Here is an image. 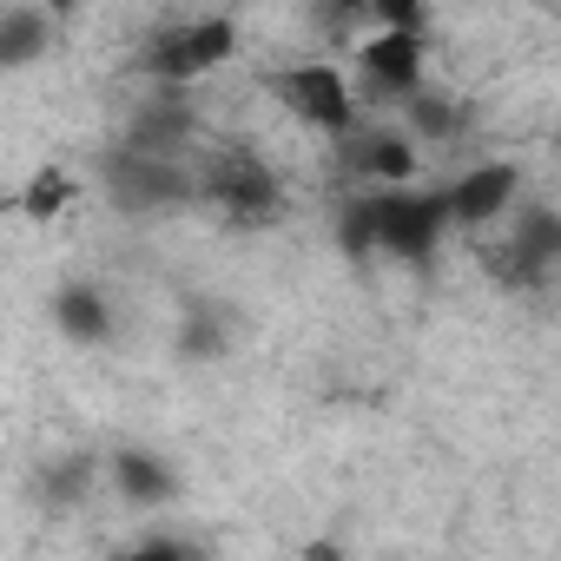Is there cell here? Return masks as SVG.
I'll return each instance as SVG.
<instances>
[{
	"label": "cell",
	"mask_w": 561,
	"mask_h": 561,
	"mask_svg": "<svg viewBox=\"0 0 561 561\" xmlns=\"http://www.w3.org/2000/svg\"><path fill=\"white\" fill-rule=\"evenodd\" d=\"M238 54V27L225 14H205V21H179V27H159L139 54V67L159 80V87H185V80H205L211 67H225Z\"/></svg>",
	"instance_id": "6da1fadb"
},
{
	"label": "cell",
	"mask_w": 561,
	"mask_h": 561,
	"mask_svg": "<svg viewBox=\"0 0 561 561\" xmlns=\"http://www.w3.org/2000/svg\"><path fill=\"white\" fill-rule=\"evenodd\" d=\"M377 198V251L403 257V264H423L436 244H443V225L449 218V192H410V185H370Z\"/></svg>",
	"instance_id": "7a4b0ae2"
},
{
	"label": "cell",
	"mask_w": 561,
	"mask_h": 561,
	"mask_svg": "<svg viewBox=\"0 0 561 561\" xmlns=\"http://www.w3.org/2000/svg\"><path fill=\"white\" fill-rule=\"evenodd\" d=\"M198 192L225 211V218H238V225H264V218H277V205H285V185H277V172L257 159V152H211V165L198 172Z\"/></svg>",
	"instance_id": "3957f363"
},
{
	"label": "cell",
	"mask_w": 561,
	"mask_h": 561,
	"mask_svg": "<svg viewBox=\"0 0 561 561\" xmlns=\"http://www.w3.org/2000/svg\"><path fill=\"white\" fill-rule=\"evenodd\" d=\"M100 179H106V198H113L119 211H165V205H179V198L192 192V179H185L172 159H159L152 146H139V139L113 146V152L100 159Z\"/></svg>",
	"instance_id": "277c9868"
},
{
	"label": "cell",
	"mask_w": 561,
	"mask_h": 561,
	"mask_svg": "<svg viewBox=\"0 0 561 561\" xmlns=\"http://www.w3.org/2000/svg\"><path fill=\"white\" fill-rule=\"evenodd\" d=\"M277 100H285L311 133H331V139H351L357 133V93L337 67L324 60H305V67H285L277 73Z\"/></svg>",
	"instance_id": "5b68a950"
},
{
	"label": "cell",
	"mask_w": 561,
	"mask_h": 561,
	"mask_svg": "<svg viewBox=\"0 0 561 561\" xmlns=\"http://www.w3.org/2000/svg\"><path fill=\"white\" fill-rule=\"evenodd\" d=\"M423 60H430V34H423V27H377V34L357 47V73H364V87L383 93V100L423 93Z\"/></svg>",
	"instance_id": "8992f818"
},
{
	"label": "cell",
	"mask_w": 561,
	"mask_h": 561,
	"mask_svg": "<svg viewBox=\"0 0 561 561\" xmlns=\"http://www.w3.org/2000/svg\"><path fill=\"white\" fill-rule=\"evenodd\" d=\"M554 264H561V211L528 205V211L515 218V231L502 238L495 271H502V285H541Z\"/></svg>",
	"instance_id": "52a82bcc"
},
{
	"label": "cell",
	"mask_w": 561,
	"mask_h": 561,
	"mask_svg": "<svg viewBox=\"0 0 561 561\" xmlns=\"http://www.w3.org/2000/svg\"><path fill=\"white\" fill-rule=\"evenodd\" d=\"M515 192H522V172L508 165V159H482V165H469L456 185H449V218L456 225H495L508 205H515Z\"/></svg>",
	"instance_id": "ba28073f"
},
{
	"label": "cell",
	"mask_w": 561,
	"mask_h": 561,
	"mask_svg": "<svg viewBox=\"0 0 561 561\" xmlns=\"http://www.w3.org/2000/svg\"><path fill=\"white\" fill-rule=\"evenodd\" d=\"M351 172H357V185H416L423 159L403 133H364V139H351Z\"/></svg>",
	"instance_id": "9c48e42d"
},
{
	"label": "cell",
	"mask_w": 561,
	"mask_h": 561,
	"mask_svg": "<svg viewBox=\"0 0 561 561\" xmlns=\"http://www.w3.org/2000/svg\"><path fill=\"white\" fill-rule=\"evenodd\" d=\"M54 324L67 344H106L113 337V305L93 285H60L54 291Z\"/></svg>",
	"instance_id": "30bf717a"
},
{
	"label": "cell",
	"mask_w": 561,
	"mask_h": 561,
	"mask_svg": "<svg viewBox=\"0 0 561 561\" xmlns=\"http://www.w3.org/2000/svg\"><path fill=\"white\" fill-rule=\"evenodd\" d=\"M113 489H119L126 502H139V508H159V502L179 495V476H172L152 449H119V456H113Z\"/></svg>",
	"instance_id": "8fae6325"
},
{
	"label": "cell",
	"mask_w": 561,
	"mask_h": 561,
	"mask_svg": "<svg viewBox=\"0 0 561 561\" xmlns=\"http://www.w3.org/2000/svg\"><path fill=\"white\" fill-rule=\"evenodd\" d=\"M54 21H60V14H47L41 0H34V8H14L8 21H0V67H8V73L34 67V60L54 47Z\"/></svg>",
	"instance_id": "7c38bea8"
},
{
	"label": "cell",
	"mask_w": 561,
	"mask_h": 561,
	"mask_svg": "<svg viewBox=\"0 0 561 561\" xmlns=\"http://www.w3.org/2000/svg\"><path fill=\"white\" fill-rule=\"evenodd\" d=\"M73 198H80L73 172H60V165H41V172L27 179V192H21V211H27V218H54V211H67Z\"/></svg>",
	"instance_id": "4fadbf2b"
},
{
	"label": "cell",
	"mask_w": 561,
	"mask_h": 561,
	"mask_svg": "<svg viewBox=\"0 0 561 561\" xmlns=\"http://www.w3.org/2000/svg\"><path fill=\"white\" fill-rule=\"evenodd\" d=\"M337 244H344L351 257H370V251H377V198H370V185L344 198V211H337Z\"/></svg>",
	"instance_id": "5bb4252c"
},
{
	"label": "cell",
	"mask_w": 561,
	"mask_h": 561,
	"mask_svg": "<svg viewBox=\"0 0 561 561\" xmlns=\"http://www.w3.org/2000/svg\"><path fill=\"white\" fill-rule=\"evenodd\" d=\"M410 126H416L423 139H449V133L462 126V113H456L449 100H436V93L423 87V93H410Z\"/></svg>",
	"instance_id": "9a60e30c"
},
{
	"label": "cell",
	"mask_w": 561,
	"mask_h": 561,
	"mask_svg": "<svg viewBox=\"0 0 561 561\" xmlns=\"http://www.w3.org/2000/svg\"><path fill=\"white\" fill-rule=\"evenodd\" d=\"M377 27H423L430 34V0H370V14Z\"/></svg>",
	"instance_id": "2e32d148"
},
{
	"label": "cell",
	"mask_w": 561,
	"mask_h": 561,
	"mask_svg": "<svg viewBox=\"0 0 561 561\" xmlns=\"http://www.w3.org/2000/svg\"><path fill=\"white\" fill-rule=\"evenodd\" d=\"M218 351H225V331L198 311V318H192V331H185V357H218Z\"/></svg>",
	"instance_id": "e0dca14e"
},
{
	"label": "cell",
	"mask_w": 561,
	"mask_h": 561,
	"mask_svg": "<svg viewBox=\"0 0 561 561\" xmlns=\"http://www.w3.org/2000/svg\"><path fill=\"white\" fill-rule=\"evenodd\" d=\"M41 8H47V14H60V21H67V14H73V8H80V0H41Z\"/></svg>",
	"instance_id": "ac0fdd59"
},
{
	"label": "cell",
	"mask_w": 561,
	"mask_h": 561,
	"mask_svg": "<svg viewBox=\"0 0 561 561\" xmlns=\"http://www.w3.org/2000/svg\"><path fill=\"white\" fill-rule=\"evenodd\" d=\"M337 14H351V21H357V14H370V0H337Z\"/></svg>",
	"instance_id": "d6986e66"
}]
</instances>
